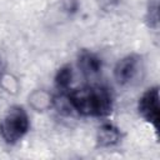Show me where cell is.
<instances>
[{
    "label": "cell",
    "mask_w": 160,
    "mask_h": 160,
    "mask_svg": "<svg viewBox=\"0 0 160 160\" xmlns=\"http://www.w3.org/2000/svg\"><path fill=\"white\" fill-rule=\"evenodd\" d=\"M122 139L121 130L114 124H102L96 132V142L101 148H111L118 145Z\"/></svg>",
    "instance_id": "8992f818"
},
{
    "label": "cell",
    "mask_w": 160,
    "mask_h": 160,
    "mask_svg": "<svg viewBox=\"0 0 160 160\" xmlns=\"http://www.w3.org/2000/svg\"><path fill=\"white\" fill-rule=\"evenodd\" d=\"M122 0H98L99 2V6L102 9V10H111L114 9L115 6H118Z\"/></svg>",
    "instance_id": "9c48e42d"
},
{
    "label": "cell",
    "mask_w": 160,
    "mask_h": 160,
    "mask_svg": "<svg viewBox=\"0 0 160 160\" xmlns=\"http://www.w3.org/2000/svg\"><path fill=\"white\" fill-rule=\"evenodd\" d=\"M29 129V115L21 106L10 108L0 120V136L9 145L19 142L28 134Z\"/></svg>",
    "instance_id": "7a4b0ae2"
},
{
    "label": "cell",
    "mask_w": 160,
    "mask_h": 160,
    "mask_svg": "<svg viewBox=\"0 0 160 160\" xmlns=\"http://www.w3.org/2000/svg\"><path fill=\"white\" fill-rule=\"evenodd\" d=\"M138 111L140 116L149 122L155 131L159 128V88L152 86L148 89L138 102Z\"/></svg>",
    "instance_id": "277c9868"
},
{
    "label": "cell",
    "mask_w": 160,
    "mask_h": 160,
    "mask_svg": "<svg viewBox=\"0 0 160 160\" xmlns=\"http://www.w3.org/2000/svg\"><path fill=\"white\" fill-rule=\"evenodd\" d=\"M78 66L85 76H94L101 71L102 61L95 52L82 49L78 54Z\"/></svg>",
    "instance_id": "5b68a950"
},
{
    "label": "cell",
    "mask_w": 160,
    "mask_h": 160,
    "mask_svg": "<svg viewBox=\"0 0 160 160\" xmlns=\"http://www.w3.org/2000/svg\"><path fill=\"white\" fill-rule=\"evenodd\" d=\"M72 81V69L70 65H62L61 68L58 69L55 78H54V82L55 86L58 88V90L60 91H65L70 88Z\"/></svg>",
    "instance_id": "52a82bcc"
},
{
    "label": "cell",
    "mask_w": 160,
    "mask_h": 160,
    "mask_svg": "<svg viewBox=\"0 0 160 160\" xmlns=\"http://www.w3.org/2000/svg\"><path fill=\"white\" fill-rule=\"evenodd\" d=\"M5 70H6L5 60H4V58L0 55V82H1V80L4 79V76H5Z\"/></svg>",
    "instance_id": "8fae6325"
},
{
    "label": "cell",
    "mask_w": 160,
    "mask_h": 160,
    "mask_svg": "<svg viewBox=\"0 0 160 160\" xmlns=\"http://www.w3.org/2000/svg\"><path fill=\"white\" fill-rule=\"evenodd\" d=\"M62 6L68 12H75L78 9V0H62Z\"/></svg>",
    "instance_id": "30bf717a"
},
{
    "label": "cell",
    "mask_w": 160,
    "mask_h": 160,
    "mask_svg": "<svg viewBox=\"0 0 160 160\" xmlns=\"http://www.w3.org/2000/svg\"><path fill=\"white\" fill-rule=\"evenodd\" d=\"M71 109L78 114L92 118L108 116L114 105L110 90L102 85H89L76 89L69 95Z\"/></svg>",
    "instance_id": "6da1fadb"
},
{
    "label": "cell",
    "mask_w": 160,
    "mask_h": 160,
    "mask_svg": "<svg viewBox=\"0 0 160 160\" xmlns=\"http://www.w3.org/2000/svg\"><path fill=\"white\" fill-rule=\"evenodd\" d=\"M145 21L150 29L152 30L159 29V0H148Z\"/></svg>",
    "instance_id": "ba28073f"
},
{
    "label": "cell",
    "mask_w": 160,
    "mask_h": 160,
    "mask_svg": "<svg viewBox=\"0 0 160 160\" xmlns=\"http://www.w3.org/2000/svg\"><path fill=\"white\" fill-rule=\"evenodd\" d=\"M144 70L142 58L138 54H129L120 59L114 69V76L119 85L126 86L134 84Z\"/></svg>",
    "instance_id": "3957f363"
}]
</instances>
